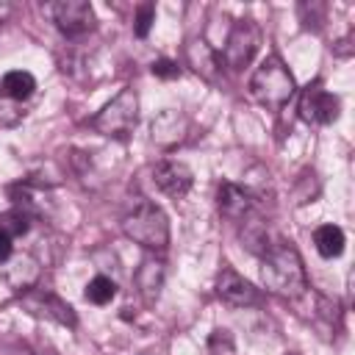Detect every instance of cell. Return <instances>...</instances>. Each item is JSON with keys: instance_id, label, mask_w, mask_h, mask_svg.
Returning <instances> with one entry per match:
<instances>
[{"instance_id": "obj_1", "label": "cell", "mask_w": 355, "mask_h": 355, "mask_svg": "<svg viewBox=\"0 0 355 355\" xmlns=\"http://www.w3.org/2000/svg\"><path fill=\"white\" fill-rule=\"evenodd\" d=\"M261 283L269 294L283 297V300H297V297L305 294L308 275H305V263H302L294 244L275 241L263 250V255H261Z\"/></svg>"}, {"instance_id": "obj_2", "label": "cell", "mask_w": 355, "mask_h": 355, "mask_svg": "<svg viewBox=\"0 0 355 355\" xmlns=\"http://www.w3.org/2000/svg\"><path fill=\"white\" fill-rule=\"evenodd\" d=\"M250 97L263 105L266 111H280L297 92L294 75L288 72V67L283 64L280 55H266L261 61V67L252 72L250 78Z\"/></svg>"}, {"instance_id": "obj_3", "label": "cell", "mask_w": 355, "mask_h": 355, "mask_svg": "<svg viewBox=\"0 0 355 355\" xmlns=\"http://www.w3.org/2000/svg\"><path fill=\"white\" fill-rule=\"evenodd\" d=\"M122 233L141 244L144 250L164 252L169 244V216L164 214L161 205L150 200H139L125 216H122Z\"/></svg>"}, {"instance_id": "obj_4", "label": "cell", "mask_w": 355, "mask_h": 355, "mask_svg": "<svg viewBox=\"0 0 355 355\" xmlns=\"http://www.w3.org/2000/svg\"><path fill=\"white\" fill-rule=\"evenodd\" d=\"M139 122V94L136 89L125 86L116 92V97H111L92 119L89 125L100 133V136H108V139H116V141H125L133 128Z\"/></svg>"}, {"instance_id": "obj_5", "label": "cell", "mask_w": 355, "mask_h": 355, "mask_svg": "<svg viewBox=\"0 0 355 355\" xmlns=\"http://www.w3.org/2000/svg\"><path fill=\"white\" fill-rule=\"evenodd\" d=\"M258 47H261V25H258L255 19H250V17H244V19H236V22H233V28H230V33H227V39H225V47H222V55H219V58H222L233 72H239V69H244V67L255 58Z\"/></svg>"}, {"instance_id": "obj_6", "label": "cell", "mask_w": 355, "mask_h": 355, "mask_svg": "<svg viewBox=\"0 0 355 355\" xmlns=\"http://www.w3.org/2000/svg\"><path fill=\"white\" fill-rule=\"evenodd\" d=\"M50 14H53L55 28L69 39L86 36L97 28V17H94V8L89 0H58V3H53Z\"/></svg>"}, {"instance_id": "obj_7", "label": "cell", "mask_w": 355, "mask_h": 355, "mask_svg": "<svg viewBox=\"0 0 355 355\" xmlns=\"http://www.w3.org/2000/svg\"><path fill=\"white\" fill-rule=\"evenodd\" d=\"M341 114V103L319 80L308 83L300 94V119L308 125H330Z\"/></svg>"}, {"instance_id": "obj_8", "label": "cell", "mask_w": 355, "mask_h": 355, "mask_svg": "<svg viewBox=\"0 0 355 355\" xmlns=\"http://www.w3.org/2000/svg\"><path fill=\"white\" fill-rule=\"evenodd\" d=\"M216 294L230 308H252L261 302V288H255L247 277H241L233 266H222L216 275Z\"/></svg>"}, {"instance_id": "obj_9", "label": "cell", "mask_w": 355, "mask_h": 355, "mask_svg": "<svg viewBox=\"0 0 355 355\" xmlns=\"http://www.w3.org/2000/svg\"><path fill=\"white\" fill-rule=\"evenodd\" d=\"M189 128H191V122H189V116H186L183 111H178V108H164V111L153 119V125H150V139H153V144L161 147V150H175L178 144L186 141Z\"/></svg>"}, {"instance_id": "obj_10", "label": "cell", "mask_w": 355, "mask_h": 355, "mask_svg": "<svg viewBox=\"0 0 355 355\" xmlns=\"http://www.w3.org/2000/svg\"><path fill=\"white\" fill-rule=\"evenodd\" d=\"M153 183L158 191H164L166 197L172 200H183L194 183V175L191 169L183 164V161H175V158H164L153 166Z\"/></svg>"}, {"instance_id": "obj_11", "label": "cell", "mask_w": 355, "mask_h": 355, "mask_svg": "<svg viewBox=\"0 0 355 355\" xmlns=\"http://www.w3.org/2000/svg\"><path fill=\"white\" fill-rule=\"evenodd\" d=\"M0 266H3L0 275H3L6 286L11 291H17V294L31 291L39 283V275H42V266L31 252H11V258L6 263H0Z\"/></svg>"}, {"instance_id": "obj_12", "label": "cell", "mask_w": 355, "mask_h": 355, "mask_svg": "<svg viewBox=\"0 0 355 355\" xmlns=\"http://www.w3.org/2000/svg\"><path fill=\"white\" fill-rule=\"evenodd\" d=\"M252 202H255V197H252L244 186H239V183L222 180V183L216 186V208H219L222 216H227V219H233V222L247 219L250 211H252Z\"/></svg>"}, {"instance_id": "obj_13", "label": "cell", "mask_w": 355, "mask_h": 355, "mask_svg": "<svg viewBox=\"0 0 355 355\" xmlns=\"http://www.w3.org/2000/svg\"><path fill=\"white\" fill-rule=\"evenodd\" d=\"M186 58H189V64H191V69H194L197 75H202V78L211 80V83L219 80L222 58H219V53H216L208 42H202V39L189 42V47H186Z\"/></svg>"}, {"instance_id": "obj_14", "label": "cell", "mask_w": 355, "mask_h": 355, "mask_svg": "<svg viewBox=\"0 0 355 355\" xmlns=\"http://www.w3.org/2000/svg\"><path fill=\"white\" fill-rule=\"evenodd\" d=\"M164 277H166V269H164L161 261L144 258V261L139 263V269H136V275H133V283H136V288H139V294H141L144 302L158 300V294H161V288H164Z\"/></svg>"}, {"instance_id": "obj_15", "label": "cell", "mask_w": 355, "mask_h": 355, "mask_svg": "<svg viewBox=\"0 0 355 355\" xmlns=\"http://www.w3.org/2000/svg\"><path fill=\"white\" fill-rule=\"evenodd\" d=\"M344 244H347V239L338 225H319L313 230V247L322 258H338L344 252Z\"/></svg>"}, {"instance_id": "obj_16", "label": "cell", "mask_w": 355, "mask_h": 355, "mask_svg": "<svg viewBox=\"0 0 355 355\" xmlns=\"http://www.w3.org/2000/svg\"><path fill=\"white\" fill-rule=\"evenodd\" d=\"M0 92L11 100H28L33 92H36V78L25 69H11L3 75L0 80Z\"/></svg>"}, {"instance_id": "obj_17", "label": "cell", "mask_w": 355, "mask_h": 355, "mask_svg": "<svg viewBox=\"0 0 355 355\" xmlns=\"http://www.w3.org/2000/svg\"><path fill=\"white\" fill-rule=\"evenodd\" d=\"M36 302L44 308V313L50 316V319H55L58 324H64V327H75L78 324V316H75V311H72V305H67L64 300H58L55 294H36Z\"/></svg>"}, {"instance_id": "obj_18", "label": "cell", "mask_w": 355, "mask_h": 355, "mask_svg": "<svg viewBox=\"0 0 355 355\" xmlns=\"http://www.w3.org/2000/svg\"><path fill=\"white\" fill-rule=\"evenodd\" d=\"M114 297H116V283H114L111 277L97 275V277L89 280V286H86V300H89L92 305H108Z\"/></svg>"}, {"instance_id": "obj_19", "label": "cell", "mask_w": 355, "mask_h": 355, "mask_svg": "<svg viewBox=\"0 0 355 355\" xmlns=\"http://www.w3.org/2000/svg\"><path fill=\"white\" fill-rule=\"evenodd\" d=\"M241 241L247 244V250H252L255 255H263V250L269 247V236H266V227L258 222V219H250L244 222V230H241Z\"/></svg>"}, {"instance_id": "obj_20", "label": "cell", "mask_w": 355, "mask_h": 355, "mask_svg": "<svg viewBox=\"0 0 355 355\" xmlns=\"http://www.w3.org/2000/svg\"><path fill=\"white\" fill-rule=\"evenodd\" d=\"M153 22H155V6L153 3H139L136 6V17H133V33L139 39H144L150 33Z\"/></svg>"}, {"instance_id": "obj_21", "label": "cell", "mask_w": 355, "mask_h": 355, "mask_svg": "<svg viewBox=\"0 0 355 355\" xmlns=\"http://www.w3.org/2000/svg\"><path fill=\"white\" fill-rule=\"evenodd\" d=\"M208 349L214 355H233V336L227 330H214L208 338Z\"/></svg>"}, {"instance_id": "obj_22", "label": "cell", "mask_w": 355, "mask_h": 355, "mask_svg": "<svg viewBox=\"0 0 355 355\" xmlns=\"http://www.w3.org/2000/svg\"><path fill=\"white\" fill-rule=\"evenodd\" d=\"M150 72H153L155 78H164V80L180 78V67H178V61H169V58H158V61H153Z\"/></svg>"}, {"instance_id": "obj_23", "label": "cell", "mask_w": 355, "mask_h": 355, "mask_svg": "<svg viewBox=\"0 0 355 355\" xmlns=\"http://www.w3.org/2000/svg\"><path fill=\"white\" fill-rule=\"evenodd\" d=\"M14 239L0 227V263H6L8 258H11V252H14V244H11Z\"/></svg>"}]
</instances>
